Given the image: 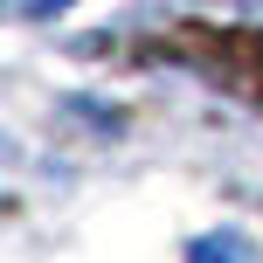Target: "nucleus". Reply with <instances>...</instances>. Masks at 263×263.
<instances>
[{
    "instance_id": "obj_1",
    "label": "nucleus",
    "mask_w": 263,
    "mask_h": 263,
    "mask_svg": "<svg viewBox=\"0 0 263 263\" xmlns=\"http://www.w3.org/2000/svg\"><path fill=\"white\" fill-rule=\"evenodd\" d=\"M187 263H256L250 236H236V229H215V236H201L194 250H187Z\"/></svg>"
},
{
    "instance_id": "obj_2",
    "label": "nucleus",
    "mask_w": 263,
    "mask_h": 263,
    "mask_svg": "<svg viewBox=\"0 0 263 263\" xmlns=\"http://www.w3.org/2000/svg\"><path fill=\"white\" fill-rule=\"evenodd\" d=\"M55 7H69V0H14V14H55Z\"/></svg>"
}]
</instances>
